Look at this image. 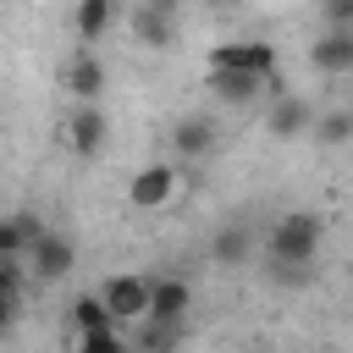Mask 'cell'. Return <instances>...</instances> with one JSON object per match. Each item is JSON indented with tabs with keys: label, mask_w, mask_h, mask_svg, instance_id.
<instances>
[{
	"label": "cell",
	"mask_w": 353,
	"mask_h": 353,
	"mask_svg": "<svg viewBox=\"0 0 353 353\" xmlns=\"http://www.w3.org/2000/svg\"><path fill=\"white\" fill-rule=\"evenodd\" d=\"M320 243H325V221L314 210H281L265 237H259V254H265V276L276 287H309L314 281V259H320Z\"/></svg>",
	"instance_id": "1"
},
{
	"label": "cell",
	"mask_w": 353,
	"mask_h": 353,
	"mask_svg": "<svg viewBox=\"0 0 353 353\" xmlns=\"http://www.w3.org/2000/svg\"><path fill=\"white\" fill-rule=\"evenodd\" d=\"M99 292H105L110 314H116L121 325H132V320H143V314H149V303H154V276L116 270V276H105V281H99Z\"/></svg>",
	"instance_id": "7"
},
{
	"label": "cell",
	"mask_w": 353,
	"mask_h": 353,
	"mask_svg": "<svg viewBox=\"0 0 353 353\" xmlns=\"http://www.w3.org/2000/svg\"><path fill=\"white\" fill-rule=\"evenodd\" d=\"M210 88H215V99H221V105L243 110V105H254V99H270L281 83H276V77H265V72H210Z\"/></svg>",
	"instance_id": "9"
},
{
	"label": "cell",
	"mask_w": 353,
	"mask_h": 353,
	"mask_svg": "<svg viewBox=\"0 0 353 353\" xmlns=\"http://www.w3.org/2000/svg\"><path fill=\"white\" fill-rule=\"evenodd\" d=\"M127 33H132V44H143V50H165V44L176 39V17L160 11V6H149V0H138L132 17H127Z\"/></svg>",
	"instance_id": "13"
},
{
	"label": "cell",
	"mask_w": 353,
	"mask_h": 353,
	"mask_svg": "<svg viewBox=\"0 0 353 353\" xmlns=\"http://www.w3.org/2000/svg\"><path fill=\"white\" fill-rule=\"evenodd\" d=\"M204 66L210 72H265V77H276V44H265V39H232V44H215Z\"/></svg>",
	"instance_id": "8"
},
{
	"label": "cell",
	"mask_w": 353,
	"mask_h": 353,
	"mask_svg": "<svg viewBox=\"0 0 353 353\" xmlns=\"http://www.w3.org/2000/svg\"><path fill=\"white\" fill-rule=\"evenodd\" d=\"M165 143H171V160L199 165V160H210V154L221 149V121H215V116H204V110H188V116H176V121H171Z\"/></svg>",
	"instance_id": "5"
},
{
	"label": "cell",
	"mask_w": 353,
	"mask_h": 353,
	"mask_svg": "<svg viewBox=\"0 0 353 353\" xmlns=\"http://www.w3.org/2000/svg\"><path fill=\"white\" fill-rule=\"evenodd\" d=\"M314 116H320V105H314L309 94L276 88V94L265 99V138H270V143H298V138L314 132Z\"/></svg>",
	"instance_id": "3"
},
{
	"label": "cell",
	"mask_w": 353,
	"mask_h": 353,
	"mask_svg": "<svg viewBox=\"0 0 353 353\" xmlns=\"http://www.w3.org/2000/svg\"><path fill=\"white\" fill-rule=\"evenodd\" d=\"M61 88H66L72 99H99V94H105V61L94 55V44H83V50L61 66Z\"/></svg>",
	"instance_id": "12"
},
{
	"label": "cell",
	"mask_w": 353,
	"mask_h": 353,
	"mask_svg": "<svg viewBox=\"0 0 353 353\" xmlns=\"http://www.w3.org/2000/svg\"><path fill=\"white\" fill-rule=\"evenodd\" d=\"M188 309H193V281H188V276H154V303H149V314H160V320H188Z\"/></svg>",
	"instance_id": "16"
},
{
	"label": "cell",
	"mask_w": 353,
	"mask_h": 353,
	"mask_svg": "<svg viewBox=\"0 0 353 353\" xmlns=\"http://www.w3.org/2000/svg\"><path fill=\"white\" fill-rule=\"evenodd\" d=\"M309 66L320 77H353V28H331L325 22V33L309 44Z\"/></svg>",
	"instance_id": "11"
},
{
	"label": "cell",
	"mask_w": 353,
	"mask_h": 353,
	"mask_svg": "<svg viewBox=\"0 0 353 353\" xmlns=\"http://www.w3.org/2000/svg\"><path fill=\"white\" fill-rule=\"evenodd\" d=\"M149 6H160V11H171V17H176V6H182V0H149Z\"/></svg>",
	"instance_id": "21"
},
{
	"label": "cell",
	"mask_w": 353,
	"mask_h": 353,
	"mask_svg": "<svg viewBox=\"0 0 353 353\" xmlns=\"http://www.w3.org/2000/svg\"><path fill=\"white\" fill-rule=\"evenodd\" d=\"M254 254H259V237L248 221H221V232L210 237V259L221 270H243V265H254Z\"/></svg>",
	"instance_id": "10"
},
{
	"label": "cell",
	"mask_w": 353,
	"mask_h": 353,
	"mask_svg": "<svg viewBox=\"0 0 353 353\" xmlns=\"http://www.w3.org/2000/svg\"><path fill=\"white\" fill-rule=\"evenodd\" d=\"M116 22V0H72V33L77 44H99Z\"/></svg>",
	"instance_id": "15"
},
{
	"label": "cell",
	"mask_w": 353,
	"mask_h": 353,
	"mask_svg": "<svg viewBox=\"0 0 353 353\" xmlns=\"http://www.w3.org/2000/svg\"><path fill=\"white\" fill-rule=\"evenodd\" d=\"M199 6H232V0H199Z\"/></svg>",
	"instance_id": "22"
},
{
	"label": "cell",
	"mask_w": 353,
	"mask_h": 353,
	"mask_svg": "<svg viewBox=\"0 0 353 353\" xmlns=\"http://www.w3.org/2000/svg\"><path fill=\"white\" fill-rule=\"evenodd\" d=\"M61 143H66L77 160L105 154V143H110V121H105L99 99H72V110H66V121H61Z\"/></svg>",
	"instance_id": "4"
},
{
	"label": "cell",
	"mask_w": 353,
	"mask_h": 353,
	"mask_svg": "<svg viewBox=\"0 0 353 353\" xmlns=\"http://www.w3.org/2000/svg\"><path fill=\"white\" fill-rule=\"evenodd\" d=\"M309 138H314L320 149H342V143H353V105H331V110H320Z\"/></svg>",
	"instance_id": "19"
},
{
	"label": "cell",
	"mask_w": 353,
	"mask_h": 353,
	"mask_svg": "<svg viewBox=\"0 0 353 353\" xmlns=\"http://www.w3.org/2000/svg\"><path fill=\"white\" fill-rule=\"evenodd\" d=\"M66 325H72V342H77V336L105 331V325H121V320L110 314L105 292H77V298H72V309H66Z\"/></svg>",
	"instance_id": "14"
},
{
	"label": "cell",
	"mask_w": 353,
	"mask_h": 353,
	"mask_svg": "<svg viewBox=\"0 0 353 353\" xmlns=\"http://www.w3.org/2000/svg\"><path fill=\"white\" fill-rule=\"evenodd\" d=\"M22 259H28V270H33V281H39V287H55V281H66V276L77 270V243H72L66 232L44 226Z\"/></svg>",
	"instance_id": "6"
},
{
	"label": "cell",
	"mask_w": 353,
	"mask_h": 353,
	"mask_svg": "<svg viewBox=\"0 0 353 353\" xmlns=\"http://www.w3.org/2000/svg\"><path fill=\"white\" fill-rule=\"evenodd\" d=\"M182 199V160H149L127 176V204L138 215H160Z\"/></svg>",
	"instance_id": "2"
},
{
	"label": "cell",
	"mask_w": 353,
	"mask_h": 353,
	"mask_svg": "<svg viewBox=\"0 0 353 353\" xmlns=\"http://www.w3.org/2000/svg\"><path fill=\"white\" fill-rule=\"evenodd\" d=\"M44 232V221L39 215H28V210H11L6 221H0V259H22L28 248H33V237Z\"/></svg>",
	"instance_id": "17"
},
{
	"label": "cell",
	"mask_w": 353,
	"mask_h": 353,
	"mask_svg": "<svg viewBox=\"0 0 353 353\" xmlns=\"http://www.w3.org/2000/svg\"><path fill=\"white\" fill-rule=\"evenodd\" d=\"M320 11H325V22H331V28H353V0H325Z\"/></svg>",
	"instance_id": "20"
},
{
	"label": "cell",
	"mask_w": 353,
	"mask_h": 353,
	"mask_svg": "<svg viewBox=\"0 0 353 353\" xmlns=\"http://www.w3.org/2000/svg\"><path fill=\"white\" fill-rule=\"evenodd\" d=\"M132 331V353H154V347H176L188 331H182V320H160V314H143V320H132L127 325Z\"/></svg>",
	"instance_id": "18"
}]
</instances>
